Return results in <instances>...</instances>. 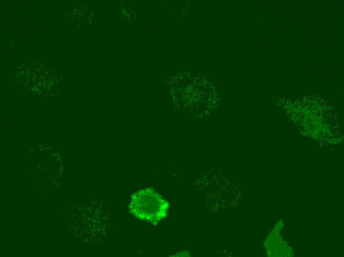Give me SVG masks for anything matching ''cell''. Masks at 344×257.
Listing matches in <instances>:
<instances>
[{
	"label": "cell",
	"instance_id": "6da1fadb",
	"mask_svg": "<svg viewBox=\"0 0 344 257\" xmlns=\"http://www.w3.org/2000/svg\"><path fill=\"white\" fill-rule=\"evenodd\" d=\"M169 206L161 195L147 188L132 194L129 209L136 218L156 225L167 216Z\"/></svg>",
	"mask_w": 344,
	"mask_h": 257
}]
</instances>
